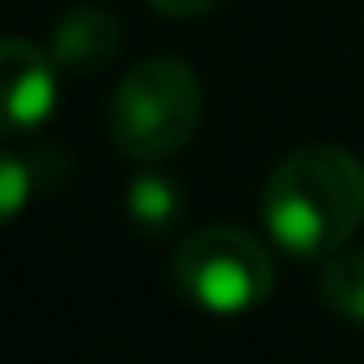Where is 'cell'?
Listing matches in <instances>:
<instances>
[{
	"label": "cell",
	"mask_w": 364,
	"mask_h": 364,
	"mask_svg": "<svg viewBox=\"0 0 364 364\" xmlns=\"http://www.w3.org/2000/svg\"><path fill=\"white\" fill-rule=\"evenodd\" d=\"M171 282L180 300L213 318H240L254 314L277 286V263L258 235L240 226H203L185 235L171 258Z\"/></svg>",
	"instance_id": "obj_3"
},
{
	"label": "cell",
	"mask_w": 364,
	"mask_h": 364,
	"mask_svg": "<svg viewBox=\"0 0 364 364\" xmlns=\"http://www.w3.org/2000/svg\"><path fill=\"white\" fill-rule=\"evenodd\" d=\"M318 295L337 318L364 328V249H337L318 277Z\"/></svg>",
	"instance_id": "obj_7"
},
{
	"label": "cell",
	"mask_w": 364,
	"mask_h": 364,
	"mask_svg": "<svg viewBox=\"0 0 364 364\" xmlns=\"http://www.w3.org/2000/svg\"><path fill=\"white\" fill-rule=\"evenodd\" d=\"M0 70H5V124L9 139H23V134L42 129L55 111V97H60V83H55V70L60 65L51 60V51H42L28 37H9L0 46Z\"/></svg>",
	"instance_id": "obj_4"
},
{
	"label": "cell",
	"mask_w": 364,
	"mask_h": 364,
	"mask_svg": "<svg viewBox=\"0 0 364 364\" xmlns=\"http://www.w3.org/2000/svg\"><path fill=\"white\" fill-rule=\"evenodd\" d=\"M120 51V18L97 5H74L51 28V60L70 74H97Z\"/></svg>",
	"instance_id": "obj_5"
},
{
	"label": "cell",
	"mask_w": 364,
	"mask_h": 364,
	"mask_svg": "<svg viewBox=\"0 0 364 364\" xmlns=\"http://www.w3.org/2000/svg\"><path fill=\"white\" fill-rule=\"evenodd\" d=\"M152 9H161V14L171 18H194V14H208V9L226 5V0H148Z\"/></svg>",
	"instance_id": "obj_9"
},
{
	"label": "cell",
	"mask_w": 364,
	"mask_h": 364,
	"mask_svg": "<svg viewBox=\"0 0 364 364\" xmlns=\"http://www.w3.org/2000/svg\"><path fill=\"white\" fill-rule=\"evenodd\" d=\"M203 120V83L180 55H152L120 74L111 92V139L129 161H166L189 148Z\"/></svg>",
	"instance_id": "obj_2"
},
{
	"label": "cell",
	"mask_w": 364,
	"mask_h": 364,
	"mask_svg": "<svg viewBox=\"0 0 364 364\" xmlns=\"http://www.w3.org/2000/svg\"><path fill=\"white\" fill-rule=\"evenodd\" d=\"M185 213V185L157 161H143V171L124 189V217L139 235H166Z\"/></svg>",
	"instance_id": "obj_6"
},
{
	"label": "cell",
	"mask_w": 364,
	"mask_h": 364,
	"mask_svg": "<svg viewBox=\"0 0 364 364\" xmlns=\"http://www.w3.org/2000/svg\"><path fill=\"white\" fill-rule=\"evenodd\" d=\"M258 213L291 258H332L364 222V166L337 143L295 148L263 180Z\"/></svg>",
	"instance_id": "obj_1"
},
{
	"label": "cell",
	"mask_w": 364,
	"mask_h": 364,
	"mask_svg": "<svg viewBox=\"0 0 364 364\" xmlns=\"http://www.w3.org/2000/svg\"><path fill=\"white\" fill-rule=\"evenodd\" d=\"M33 171L37 161H23L9 152L5 166H0V185H5V217H18L23 213V198H28V185H33Z\"/></svg>",
	"instance_id": "obj_8"
}]
</instances>
